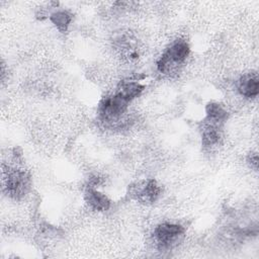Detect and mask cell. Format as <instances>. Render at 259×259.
Returning a JSON list of instances; mask_svg holds the SVG:
<instances>
[{
  "mask_svg": "<svg viewBox=\"0 0 259 259\" xmlns=\"http://www.w3.org/2000/svg\"><path fill=\"white\" fill-rule=\"evenodd\" d=\"M130 192L142 203H153L158 199L161 188L155 179H147L133 185Z\"/></svg>",
  "mask_w": 259,
  "mask_h": 259,
  "instance_id": "obj_6",
  "label": "cell"
},
{
  "mask_svg": "<svg viewBox=\"0 0 259 259\" xmlns=\"http://www.w3.org/2000/svg\"><path fill=\"white\" fill-rule=\"evenodd\" d=\"M190 52L188 44L183 39L175 40L161 56L157 63L158 71L161 74L171 75L176 73L178 67L184 63Z\"/></svg>",
  "mask_w": 259,
  "mask_h": 259,
  "instance_id": "obj_2",
  "label": "cell"
},
{
  "mask_svg": "<svg viewBox=\"0 0 259 259\" xmlns=\"http://www.w3.org/2000/svg\"><path fill=\"white\" fill-rule=\"evenodd\" d=\"M85 201L87 204L96 211H105L110 206V200L108 197L95 189L93 186H89L85 191Z\"/></svg>",
  "mask_w": 259,
  "mask_h": 259,
  "instance_id": "obj_8",
  "label": "cell"
},
{
  "mask_svg": "<svg viewBox=\"0 0 259 259\" xmlns=\"http://www.w3.org/2000/svg\"><path fill=\"white\" fill-rule=\"evenodd\" d=\"M206 112V121H209L211 123L223 125L224 122L228 118V112L227 110L215 102H210L205 107Z\"/></svg>",
  "mask_w": 259,
  "mask_h": 259,
  "instance_id": "obj_11",
  "label": "cell"
},
{
  "mask_svg": "<svg viewBox=\"0 0 259 259\" xmlns=\"http://www.w3.org/2000/svg\"><path fill=\"white\" fill-rule=\"evenodd\" d=\"M238 91L246 98H254L258 95L259 81L256 73H248L243 75L237 84Z\"/></svg>",
  "mask_w": 259,
  "mask_h": 259,
  "instance_id": "obj_7",
  "label": "cell"
},
{
  "mask_svg": "<svg viewBox=\"0 0 259 259\" xmlns=\"http://www.w3.org/2000/svg\"><path fill=\"white\" fill-rule=\"evenodd\" d=\"M184 229L180 225L172 223L160 224L154 231V238L158 247L162 250L173 248L183 236Z\"/></svg>",
  "mask_w": 259,
  "mask_h": 259,
  "instance_id": "obj_4",
  "label": "cell"
},
{
  "mask_svg": "<svg viewBox=\"0 0 259 259\" xmlns=\"http://www.w3.org/2000/svg\"><path fill=\"white\" fill-rule=\"evenodd\" d=\"M51 21L56 25V27L61 32H66L71 21H72V14L65 10H60L57 12H54L50 16Z\"/></svg>",
  "mask_w": 259,
  "mask_h": 259,
  "instance_id": "obj_12",
  "label": "cell"
},
{
  "mask_svg": "<svg viewBox=\"0 0 259 259\" xmlns=\"http://www.w3.org/2000/svg\"><path fill=\"white\" fill-rule=\"evenodd\" d=\"M144 88L145 86L136 80H125L118 84L115 93L130 102L137 98L143 92Z\"/></svg>",
  "mask_w": 259,
  "mask_h": 259,
  "instance_id": "obj_9",
  "label": "cell"
},
{
  "mask_svg": "<svg viewBox=\"0 0 259 259\" xmlns=\"http://www.w3.org/2000/svg\"><path fill=\"white\" fill-rule=\"evenodd\" d=\"M3 188L10 197L20 199L30 188L29 175L20 169L3 168Z\"/></svg>",
  "mask_w": 259,
  "mask_h": 259,
  "instance_id": "obj_3",
  "label": "cell"
},
{
  "mask_svg": "<svg viewBox=\"0 0 259 259\" xmlns=\"http://www.w3.org/2000/svg\"><path fill=\"white\" fill-rule=\"evenodd\" d=\"M248 162L251 164V167H253L255 170H257L258 167V156L256 153H252L248 157Z\"/></svg>",
  "mask_w": 259,
  "mask_h": 259,
  "instance_id": "obj_13",
  "label": "cell"
},
{
  "mask_svg": "<svg viewBox=\"0 0 259 259\" xmlns=\"http://www.w3.org/2000/svg\"><path fill=\"white\" fill-rule=\"evenodd\" d=\"M128 101L123 99L118 94H113L103 98L98 107L100 119L109 126L121 127L123 116L126 112Z\"/></svg>",
  "mask_w": 259,
  "mask_h": 259,
  "instance_id": "obj_1",
  "label": "cell"
},
{
  "mask_svg": "<svg viewBox=\"0 0 259 259\" xmlns=\"http://www.w3.org/2000/svg\"><path fill=\"white\" fill-rule=\"evenodd\" d=\"M113 47L119 53L120 57L128 61L136 60L140 56L139 40L130 32L116 34L113 38Z\"/></svg>",
  "mask_w": 259,
  "mask_h": 259,
  "instance_id": "obj_5",
  "label": "cell"
},
{
  "mask_svg": "<svg viewBox=\"0 0 259 259\" xmlns=\"http://www.w3.org/2000/svg\"><path fill=\"white\" fill-rule=\"evenodd\" d=\"M221 127L220 124L206 121L201 134V143L204 147H212L220 142L222 138Z\"/></svg>",
  "mask_w": 259,
  "mask_h": 259,
  "instance_id": "obj_10",
  "label": "cell"
}]
</instances>
